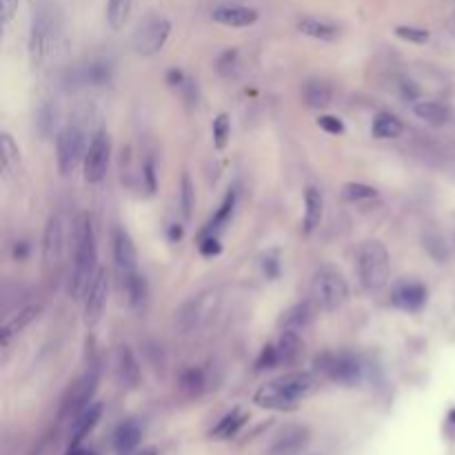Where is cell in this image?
<instances>
[{
    "label": "cell",
    "mask_w": 455,
    "mask_h": 455,
    "mask_svg": "<svg viewBox=\"0 0 455 455\" xmlns=\"http://www.w3.org/2000/svg\"><path fill=\"white\" fill-rule=\"evenodd\" d=\"M133 0H107V22L113 31H120L129 20Z\"/></svg>",
    "instance_id": "obj_34"
},
{
    "label": "cell",
    "mask_w": 455,
    "mask_h": 455,
    "mask_svg": "<svg viewBox=\"0 0 455 455\" xmlns=\"http://www.w3.org/2000/svg\"><path fill=\"white\" fill-rule=\"evenodd\" d=\"M167 235H169V240H172V242H180L182 235H185V229H182V224L174 222V224L167 226Z\"/></svg>",
    "instance_id": "obj_49"
},
{
    "label": "cell",
    "mask_w": 455,
    "mask_h": 455,
    "mask_svg": "<svg viewBox=\"0 0 455 455\" xmlns=\"http://www.w3.org/2000/svg\"><path fill=\"white\" fill-rule=\"evenodd\" d=\"M81 83L83 85H91V87H105L111 83V76H113V69L111 65L105 63V60H94L89 63L87 67L81 69Z\"/></svg>",
    "instance_id": "obj_32"
},
{
    "label": "cell",
    "mask_w": 455,
    "mask_h": 455,
    "mask_svg": "<svg viewBox=\"0 0 455 455\" xmlns=\"http://www.w3.org/2000/svg\"><path fill=\"white\" fill-rule=\"evenodd\" d=\"M202 313H204V298H202V295H198V298H191L189 302H185L176 311V329L182 336L191 333L193 329L198 326Z\"/></svg>",
    "instance_id": "obj_26"
},
{
    "label": "cell",
    "mask_w": 455,
    "mask_h": 455,
    "mask_svg": "<svg viewBox=\"0 0 455 455\" xmlns=\"http://www.w3.org/2000/svg\"><path fill=\"white\" fill-rule=\"evenodd\" d=\"M169 36H172V22L163 16H149L133 33V49L140 56H156L163 51Z\"/></svg>",
    "instance_id": "obj_10"
},
{
    "label": "cell",
    "mask_w": 455,
    "mask_h": 455,
    "mask_svg": "<svg viewBox=\"0 0 455 455\" xmlns=\"http://www.w3.org/2000/svg\"><path fill=\"white\" fill-rule=\"evenodd\" d=\"M263 271H265V276H267L269 280H273V278L280 276V258H278V251H271V254L265 256V260H263Z\"/></svg>",
    "instance_id": "obj_45"
},
{
    "label": "cell",
    "mask_w": 455,
    "mask_h": 455,
    "mask_svg": "<svg viewBox=\"0 0 455 455\" xmlns=\"http://www.w3.org/2000/svg\"><path fill=\"white\" fill-rule=\"evenodd\" d=\"M60 36V25L58 18L49 7H40L31 18L29 27V40H27V53L31 67H42L51 58V53L56 51Z\"/></svg>",
    "instance_id": "obj_3"
},
{
    "label": "cell",
    "mask_w": 455,
    "mask_h": 455,
    "mask_svg": "<svg viewBox=\"0 0 455 455\" xmlns=\"http://www.w3.org/2000/svg\"><path fill=\"white\" fill-rule=\"evenodd\" d=\"M302 338L293 329H282L280 338L276 340V351L280 367H291V364L302 356Z\"/></svg>",
    "instance_id": "obj_25"
},
{
    "label": "cell",
    "mask_w": 455,
    "mask_h": 455,
    "mask_svg": "<svg viewBox=\"0 0 455 455\" xmlns=\"http://www.w3.org/2000/svg\"><path fill=\"white\" fill-rule=\"evenodd\" d=\"M247 420H249V415L242 411V408H233V411H229L226 413L218 424H215L213 429H211V438L213 440H229V438H233L238 431H240L245 424H247Z\"/></svg>",
    "instance_id": "obj_30"
},
{
    "label": "cell",
    "mask_w": 455,
    "mask_h": 455,
    "mask_svg": "<svg viewBox=\"0 0 455 455\" xmlns=\"http://www.w3.org/2000/svg\"><path fill=\"white\" fill-rule=\"evenodd\" d=\"M0 154H3V174L16 176L20 172V149L9 131L0 133Z\"/></svg>",
    "instance_id": "obj_31"
},
{
    "label": "cell",
    "mask_w": 455,
    "mask_h": 455,
    "mask_svg": "<svg viewBox=\"0 0 455 455\" xmlns=\"http://www.w3.org/2000/svg\"><path fill=\"white\" fill-rule=\"evenodd\" d=\"M38 315H40V304H29V306H25V309H20L16 315L7 317V320L3 322V329H0V347H3V351H7L11 340H14L27 324L36 320Z\"/></svg>",
    "instance_id": "obj_19"
},
{
    "label": "cell",
    "mask_w": 455,
    "mask_h": 455,
    "mask_svg": "<svg viewBox=\"0 0 455 455\" xmlns=\"http://www.w3.org/2000/svg\"><path fill=\"white\" fill-rule=\"evenodd\" d=\"M140 440H142V429L133 420L118 424L116 431H113V449H116L118 455H131L138 449Z\"/></svg>",
    "instance_id": "obj_24"
},
{
    "label": "cell",
    "mask_w": 455,
    "mask_h": 455,
    "mask_svg": "<svg viewBox=\"0 0 455 455\" xmlns=\"http://www.w3.org/2000/svg\"><path fill=\"white\" fill-rule=\"evenodd\" d=\"M180 386L189 395H200L204 391V386H207V373L200 367H189L180 375Z\"/></svg>",
    "instance_id": "obj_35"
},
{
    "label": "cell",
    "mask_w": 455,
    "mask_h": 455,
    "mask_svg": "<svg viewBox=\"0 0 455 455\" xmlns=\"http://www.w3.org/2000/svg\"><path fill=\"white\" fill-rule=\"evenodd\" d=\"M342 198L349 202H367L378 198V189L364 182H345L342 185Z\"/></svg>",
    "instance_id": "obj_37"
},
{
    "label": "cell",
    "mask_w": 455,
    "mask_h": 455,
    "mask_svg": "<svg viewBox=\"0 0 455 455\" xmlns=\"http://www.w3.org/2000/svg\"><path fill=\"white\" fill-rule=\"evenodd\" d=\"M122 287H124V293H127V300L133 309H138L147 302V295H149V289H147V280L144 276H140L138 271L131 273V276L122 278Z\"/></svg>",
    "instance_id": "obj_33"
},
{
    "label": "cell",
    "mask_w": 455,
    "mask_h": 455,
    "mask_svg": "<svg viewBox=\"0 0 455 455\" xmlns=\"http://www.w3.org/2000/svg\"><path fill=\"white\" fill-rule=\"evenodd\" d=\"M313 369L340 384H358L362 380V362L354 354H322L315 358Z\"/></svg>",
    "instance_id": "obj_7"
},
{
    "label": "cell",
    "mask_w": 455,
    "mask_h": 455,
    "mask_svg": "<svg viewBox=\"0 0 455 455\" xmlns=\"http://www.w3.org/2000/svg\"><path fill=\"white\" fill-rule=\"evenodd\" d=\"M235 200H238V191H235V189H229V193H226L224 200L220 202L218 211H215V213L211 215V220L204 224V229L200 231V235H207V233H215V235H218V231L222 229V226L231 220L233 209H235Z\"/></svg>",
    "instance_id": "obj_29"
},
{
    "label": "cell",
    "mask_w": 455,
    "mask_h": 455,
    "mask_svg": "<svg viewBox=\"0 0 455 455\" xmlns=\"http://www.w3.org/2000/svg\"><path fill=\"white\" fill-rule=\"evenodd\" d=\"M402 131H404V122L397 116H393V113H389V111H382L373 118V124H371L373 138L393 140V138H400Z\"/></svg>",
    "instance_id": "obj_28"
},
{
    "label": "cell",
    "mask_w": 455,
    "mask_h": 455,
    "mask_svg": "<svg viewBox=\"0 0 455 455\" xmlns=\"http://www.w3.org/2000/svg\"><path fill=\"white\" fill-rule=\"evenodd\" d=\"M109 163H111V138L105 129H100L91 135L83 160V176L89 185H98L107 176Z\"/></svg>",
    "instance_id": "obj_8"
},
{
    "label": "cell",
    "mask_w": 455,
    "mask_h": 455,
    "mask_svg": "<svg viewBox=\"0 0 455 455\" xmlns=\"http://www.w3.org/2000/svg\"><path fill=\"white\" fill-rule=\"evenodd\" d=\"M16 11H18V0H0V22H3V27L9 25Z\"/></svg>",
    "instance_id": "obj_46"
},
{
    "label": "cell",
    "mask_w": 455,
    "mask_h": 455,
    "mask_svg": "<svg viewBox=\"0 0 455 455\" xmlns=\"http://www.w3.org/2000/svg\"><path fill=\"white\" fill-rule=\"evenodd\" d=\"M393 33L400 40L404 42H411V44H427L431 40V33L424 27H413V25H397L393 29Z\"/></svg>",
    "instance_id": "obj_39"
},
{
    "label": "cell",
    "mask_w": 455,
    "mask_h": 455,
    "mask_svg": "<svg viewBox=\"0 0 455 455\" xmlns=\"http://www.w3.org/2000/svg\"><path fill=\"white\" fill-rule=\"evenodd\" d=\"M211 18L218 22V25L240 29V27H251V25H256L258 18H260V14H258V9H254V7H245V5H222V7H215V9L211 11Z\"/></svg>",
    "instance_id": "obj_16"
},
{
    "label": "cell",
    "mask_w": 455,
    "mask_h": 455,
    "mask_svg": "<svg viewBox=\"0 0 455 455\" xmlns=\"http://www.w3.org/2000/svg\"><path fill=\"white\" fill-rule=\"evenodd\" d=\"M358 276L364 291L380 293L391 278V256L380 240H367L358 251Z\"/></svg>",
    "instance_id": "obj_4"
},
{
    "label": "cell",
    "mask_w": 455,
    "mask_h": 455,
    "mask_svg": "<svg viewBox=\"0 0 455 455\" xmlns=\"http://www.w3.org/2000/svg\"><path fill=\"white\" fill-rule=\"evenodd\" d=\"M116 375H118V382L122 386H127V389H133V386L140 384L142 371H140L138 358H135L129 345H120L116 351Z\"/></svg>",
    "instance_id": "obj_18"
},
{
    "label": "cell",
    "mask_w": 455,
    "mask_h": 455,
    "mask_svg": "<svg viewBox=\"0 0 455 455\" xmlns=\"http://www.w3.org/2000/svg\"><path fill=\"white\" fill-rule=\"evenodd\" d=\"M311 302L317 311L331 313L340 309L349 298V284L342 276V271L333 265L317 267L311 278Z\"/></svg>",
    "instance_id": "obj_5"
},
{
    "label": "cell",
    "mask_w": 455,
    "mask_h": 455,
    "mask_svg": "<svg viewBox=\"0 0 455 455\" xmlns=\"http://www.w3.org/2000/svg\"><path fill=\"white\" fill-rule=\"evenodd\" d=\"M302 100L309 109L322 111L333 102V89L329 83L320 81V78H311V81L302 85Z\"/></svg>",
    "instance_id": "obj_22"
},
{
    "label": "cell",
    "mask_w": 455,
    "mask_h": 455,
    "mask_svg": "<svg viewBox=\"0 0 455 455\" xmlns=\"http://www.w3.org/2000/svg\"><path fill=\"white\" fill-rule=\"evenodd\" d=\"M142 182H144V187L149 193L156 191L158 176H156V160H154V158H147L144 165H142Z\"/></svg>",
    "instance_id": "obj_44"
},
{
    "label": "cell",
    "mask_w": 455,
    "mask_h": 455,
    "mask_svg": "<svg viewBox=\"0 0 455 455\" xmlns=\"http://www.w3.org/2000/svg\"><path fill=\"white\" fill-rule=\"evenodd\" d=\"M413 113L417 120L431 124V127H445L451 120V109L440 100H415Z\"/></svg>",
    "instance_id": "obj_23"
},
{
    "label": "cell",
    "mask_w": 455,
    "mask_h": 455,
    "mask_svg": "<svg viewBox=\"0 0 455 455\" xmlns=\"http://www.w3.org/2000/svg\"><path fill=\"white\" fill-rule=\"evenodd\" d=\"M111 249H113V263H116L120 280L138 271V251H135L133 238L129 235L127 229H122V226L113 229Z\"/></svg>",
    "instance_id": "obj_13"
},
{
    "label": "cell",
    "mask_w": 455,
    "mask_h": 455,
    "mask_svg": "<svg viewBox=\"0 0 455 455\" xmlns=\"http://www.w3.org/2000/svg\"><path fill=\"white\" fill-rule=\"evenodd\" d=\"M178 200H180L182 218L189 220L191 218V211H193V204H196V187H193V180H191V176L187 172L182 174V180H180Z\"/></svg>",
    "instance_id": "obj_36"
},
{
    "label": "cell",
    "mask_w": 455,
    "mask_h": 455,
    "mask_svg": "<svg viewBox=\"0 0 455 455\" xmlns=\"http://www.w3.org/2000/svg\"><path fill=\"white\" fill-rule=\"evenodd\" d=\"M213 144H215V149H226V144H229V135H231V120L226 113H220V116H215L213 120Z\"/></svg>",
    "instance_id": "obj_38"
},
{
    "label": "cell",
    "mask_w": 455,
    "mask_h": 455,
    "mask_svg": "<svg viewBox=\"0 0 455 455\" xmlns=\"http://www.w3.org/2000/svg\"><path fill=\"white\" fill-rule=\"evenodd\" d=\"M65 256V220L63 215L51 213L42 231V265L44 269H56Z\"/></svg>",
    "instance_id": "obj_12"
},
{
    "label": "cell",
    "mask_w": 455,
    "mask_h": 455,
    "mask_svg": "<svg viewBox=\"0 0 455 455\" xmlns=\"http://www.w3.org/2000/svg\"><path fill=\"white\" fill-rule=\"evenodd\" d=\"M317 386L315 375L309 371H289L278 375L254 393V404L269 411H291L304 397H309Z\"/></svg>",
    "instance_id": "obj_1"
},
{
    "label": "cell",
    "mask_w": 455,
    "mask_h": 455,
    "mask_svg": "<svg viewBox=\"0 0 455 455\" xmlns=\"http://www.w3.org/2000/svg\"><path fill=\"white\" fill-rule=\"evenodd\" d=\"M187 81H189V78H187L185 74H182L180 69H169V72H167V83L172 85V87L182 89V87L187 85Z\"/></svg>",
    "instance_id": "obj_47"
},
{
    "label": "cell",
    "mask_w": 455,
    "mask_h": 455,
    "mask_svg": "<svg viewBox=\"0 0 455 455\" xmlns=\"http://www.w3.org/2000/svg\"><path fill=\"white\" fill-rule=\"evenodd\" d=\"M69 455H96L94 451H89V449H81V447H74L69 451Z\"/></svg>",
    "instance_id": "obj_51"
},
{
    "label": "cell",
    "mask_w": 455,
    "mask_h": 455,
    "mask_svg": "<svg viewBox=\"0 0 455 455\" xmlns=\"http://www.w3.org/2000/svg\"><path fill=\"white\" fill-rule=\"evenodd\" d=\"M315 311L317 309H315V304L311 300H304V302L293 304V306H289V309L282 313L280 326L282 329H293V331H300V329L311 324Z\"/></svg>",
    "instance_id": "obj_27"
},
{
    "label": "cell",
    "mask_w": 455,
    "mask_h": 455,
    "mask_svg": "<svg viewBox=\"0 0 455 455\" xmlns=\"http://www.w3.org/2000/svg\"><path fill=\"white\" fill-rule=\"evenodd\" d=\"M107 298H109V273L107 269H98L96 276L91 278L89 287L83 295L85 300V324L87 326H94L100 322L102 313H105V306H107Z\"/></svg>",
    "instance_id": "obj_11"
},
{
    "label": "cell",
    "mask_w": 455,
    "mask_h": 455,
    "mask_svg": "<svg viewBox=\"0 0 455 455\" xmlns=\"http://www.w3.org/2000/svg\"><path fill=\"white\" fill-rule=\"evenodd\" d=\"M311 440V431L302 424H289L273 438L269 455H298L306 449Z\"/></svg>",
    "instance_id": "obj_15"
},
{
    "label": "cell",
    "mask_w": 455,
    "mask_h": 455,
    "mask_svg": "<svg viewBox=\"0 0 455 455\" xmlns=\"http://www.w3.org/2000/svg\"><path fill=\"white\" fill-rule=\"evenodd\" d=\"M98 245L94 222L87 213H78L74 220V260L69 273V295L81 300L91 278L98 271Z\"/></svg>",
    "instance_id": "obj_2"
},
{
    "label": "cell",
    "mask_w": 455,
    "mask_h": 455,
    "mask_svg": "<svg viewBox=\"0 0 455 455\" xmlns=\"http://www.w3.org/2000/svg\"><path fill=\"white\" fill-rule=\"evenodd\" d=\"M98 384H100V369L98 367L87 369L81 378L72 384V389L67 391L63 406H60V417H76L81 411H85L91 404V400H94Z\"/></svg>",
    "instance_id": "obj_9"
},
{
    "label": "cell",
    "mask_w": 455,
    "mask_h": 455,
    "mask_svg": "<svg viewBox=\"0 0 455 455\" xmlns=\"http://www.w3.org/2000/svg\"><path fill=\"white\" fill-rule=\"evenodd\" d=\"M427 300H429V289L420 280H402L391 291V304L408 313L420 311L427 304Z\"/></svg>",
    "instance_id": "obj_14"
},
{
    "label": "cell",
    "mask_w": 455,
    "mask_h": 455,
    "mask_svg": "<svg viewBox=\"0 0 455 455\" xmlns=\"http://www.w3.org/2000/svg\"><path fill=\"white\" fill-rule=\"evenodd\" d=\"M449 420H451V422L455 424V408H453V411H451V415H449Z\"/></svg>",
    "instance_id": "obj_52"
},
{
    "label": "cell",
    "mask_w": 455,
    "mask_h": 455,
    "mask_svg": "<svg viewBox=\"0 0 455 455\" xmlns=\"http://www.w3.org/2000/svg\"><path fill=\"white\" fill-rule=\"evenodd\" d=\"M198 249L204 258H215L220 256L222 251V245H220V238L215 233H207V235H198Z\"/></svg>",
    "instance_id": "obj_41"
},
{
    "label": "cell",
    "mask_w": 455,
    "mask_h": 455,
    "mask_svg": "<svg viewBox=\"0 0 455 455\" xmlns=\"http://www.w3.org/2000/svg\"><path fill=\"white\" fill-rule=\"evenodd\" d=\"M36 124H38V129H40L42 135H49L51 129H53V124H56V111L51 107H47V105H42L40 111H38Z\"/></svg>",
    "instance_id": "obj_43"
},
{
    "label": "cell",
    "mask_w": 455,
    "mask_h": 455,
    "mask_svg": "<svg viewBox=\"0 0 455 455\" xmlns=\"http://www.w3.org/2000/svg\"><path fill=\"white\" fill-rule=\"evenodd\" d=\"M87 154V140L85 131L76 124L65 127L58 138H56V163H58V172L63 176H69L74 169L85 160Z\"/></svg>",
    "instance_id": "obj_6"
},
{
    "label": "cell",
    "mask_w": 455,
    "mask_h": 455,
    "mask_svg": "<svg viewBox=\"0 0 455 455\" xmlns=\"http://www.w3.org/2000/svg\"><path fill=\"white\" fill-rule=\"evenodd\" d=\"M276 367H280L276 342H269L267 347H263V351H260V356L256 360V371H269V369H276Z\"/></svg>",
    "instance_id": "obj_40"
},
{
    "label": "cell",
    "mask_w": 455,
    "mask_h": 455,
    "mask_svg": "<svg viewBox=\"0 0 455 455\" xmlns=\"http://www.w3.org/2000/svg\"><path fill=\"white\" fill-rule=\"evenodd\" d=\"M298 31L309 36L313 40L320 42H336L342 36V29H340L338 22L329 20V18H320V16H304L298 20Z\"/></svg>",
    "instance_id": "obj_17"
},
{
    "label": "cell",
    "mask_w": 455,
    "mask_h": 455,
    "mask_svg": "<svg viewBox=\"0 0 455 455\" xmlns=\"http://www.w3.org/2000/svg\"><path fill=\"white\" fill-rule=\"evenodd\" d=\"M102 417V404L100 402H91L85 411H81L72 422V433H69V447H78L81 442L96 429V424Z\"/></svg>",
    "instance_id": "obj_21"
},
{
    "label": "cell",
    "mask_w": 455,
    "mask_h": 455,
    "mask_svg": "<svg viewBox=\"0 0 455 455\" xmlns=\"http://www.w3.org/2000/svg\"><path fill=\"white\" fill-rule=\"evenodd\" d=\"M235 58H238V51L235 49H226L220 58H218V69L224 72V69H229V67L235 65Z\"/></svg>",
    "instance_id": "obj_48"
},
{
    "label": "cell",
    "mask_w": 455,
    "mask_h": 455,
    "mask_svg": "<svg viewBox=\"0 0 455 455\" xmlns=\"http://www.w3.org/2000/svg\"><path fill=\"white\" fill-rule=\"evenodd\" d=\"M315 122H317V127L329 135H342L345 133V122L338 116H329V113H324V116H317Z\"/></svg>",
    "instance_id": "obj_42"
},
{
    "label": "cell",
    "mask_w": 455,
    "mask_h": 455,
    "mask_svg": "<svg viewBox=\"0 0 455 455\" xmlns=\"http://www.w3.org/2000/svg\"><path fill=\"white\" fill-rule=\"evenodd\" d=\"M144 455H156V451H154V449H151V451H147V453H144Z\"/></svg>",
    "instance_id": "obj_53"
},
{
    "label": "cell",
    "mask_w": 455,
    "mask_h": 455,
    "mask_svg": "<svg viewBox=\"0 0 455 455\" xmlns=\"http://www.w3.org/2000/svg\"><path fill=\"white\" fill-rule=\"evenodd\" d=\"M324 215V193L315 185H309L304 189V218H302V229L309 235L313 233L322 222Z\"/></svg>",
    "instance_id": "obj_20"
},
{
    "label": "cell",
    "mask_w": 455,
    "mask_h": 455,
    "mask_svg": "<svg viewBox=\"0 0 455 455\" xmlns=\"http://www.w3.org/2000/svg\"><path fill=\"white\" fill-rule=\"evenodd\" d=\"M29 256V245L27 242H16L14 245V258L16 260H25Z\"/></svg>",
    "instance_id": "obj_50"
}]
</instances>
